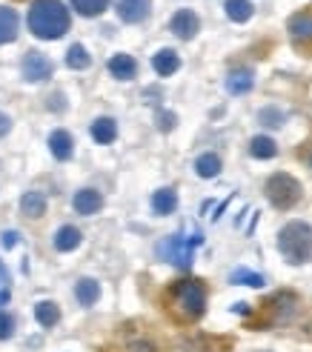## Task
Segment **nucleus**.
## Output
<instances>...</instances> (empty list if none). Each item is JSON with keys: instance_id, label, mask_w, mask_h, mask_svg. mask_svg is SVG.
Here are the masks:
<instances>
[{"instance_id": "1", "label": "nucleus", "mask_w": 312, "mask_h": 352, "mask_svg": "<svg viewBox=\"0 0 312 352\" xmlns=\"http://www.w3.org/2000/svg\"><path fill=\"white\" fill-rule=\"evenodd\" d=\"M164 307L175 324H195L206 309V284L201 278L172 280L164 292Z\"/></svg>"}, {"instance_id": "2", "label": "nucleus", "mask_w": 312, "mask_h": 352, "mask_svg": "<svg viewBox=\"0 0 312 352\" xmlns=\"http://www.w3.org/2000/svg\"><path fill=\"white\" fill-rule=\"evenodd\" d=\"M298 312H301V298L292 289H278L249 312L247 329H278L296 321Z\"/></svg>"}, {"instance_id": "3", "label": "nucleus", "mask_w": 312, "mask_h": 352, "mask_svg": "<svg viewBox=\"0 0 312 352\" xmlns=\"http://www.w3.org/2000/svg\"><path fill=\"white\" fill-rule=\"evenodd\" d=\"M69 9L60 0H34L29 9V29L41 41H58L69 32Z\"/></svg>"}, {"instance_id": "4", "label": "nucleus", "mask_w": 312, "mask_h": 352, "mask_svg": "<svg viewBox=\"0 0 312 352\" xmlns=\"http://www.w3.org/2000/svg\"><path fill=\"white\" fill-rule=\"evenodd\" d=\"M278 252L287 263L298 267L312 258V223L307 221H289L278 232Z\"/></svg>"}, {"instance_id": "5", "label": "nucleus", "mask_w": 312, "mask_h": 352, "mask_svg": "<svg viewBox=\"0 0 312 352\" xmlns=\"http://www.w3.org/2000/svg\"><path fill=\"white\" fill-rule=\"evenodd\" d=\"M203 243V238L195 232L192 238H183V235H169L164 238L158 246H155V252H158L161 261L172 263V267H178V270H189L192 267V261H195V250Z\"/></svg>"}, {"instance_id": "6", "label": "nucleus", "mask_w": 312, "mask_h": 352, "mask_svg": "<svg viewBox=\"0 0 312 352\" xmlns=\"http://www.w3.org/2000/svg\"><path fill=\"white\" fill-rule=\"evenodd\" d=\"M264 195H267V201L275 209H284V212H287V209H292L301 201L304 189H301V184L296 178H292V175L275 172V175H269L267 184H264Z\"/></svg>"}, {"instance_id": "7", "label": "nucleus", "mask_w": 312, "mask_h": 352, "mask_svg": "<svg viewBox=\"0 0 312 352\" xmlns=\"http://www.w3.org/2000/svg\"><path fill=\"white\" fill-rule=\"evenodd\" d=\"M287 32H289L292 43H296V49L312 52V6L292 14L289 23H287Z\"/></svg>"}, {"instance_id": "8", "label": "nucleus", "mask_w": 312, "mask_h": 352, "mask_svg": "<svg viewBox=\"0 0 312 352\" xmlns=\"http://www.w3.org/2000/svg\"><path fill=\"white\" fill-rule=\"evenodd\" d=\"M21 69H23V78L29 83H41V80H49L52 78V69H55V66H52V60L43 55V52L32 49V52H26V55H23Z\"/></svg>"}, {"instance_id": "9", "label": "nucleus", "mask_w": 312, "mask_h": 352, "mask_svg": "<svg viewBox=\"0 0 312 352\" xmlns=\"http://www.w3.org/2000/svg\"><path fill=\"white\" fill-rule=\"evenodd\" d=\"M198 29H201V21L192 9H181V12L172 14V21H169V32L181 41H192L198 34Z\"/></svg>"}, {"instance_id": "10", "label": "nucleus", "mask_w": 312, "mask_h": 352, "mask_svg": "<svg viewBox=\"0 0 312 352\" xmlns=\"http://www.w3.org/2000/svg\"><path fill=\"white\" fill-rule=\"evenodd\" d=\"M152 12V0H118V17L124 23H144Z\"/></svg>"}, {"instance_id": "11", "label": "nucleus", "mask_w": 312, "mask_h": 352, "mask_svg": "<svg viewBox=\"0 0 312 352\" xmlns=\"http://www.w3.org/2000/svg\"><path fill=\"white\" fill-rule=\"evenodd\" d=\"M72 206H75L78 215H95V212H100V206H103V195L98 189H80L75 195V201H72Z\"/></svg>"}, {"instance_id": "12", "label": "nucleus", "mask_w": 312, "mask_h": 352, "mask_svg": "<svg viewBox=\"0 0 312 352\" xmlns=\"http://www.w3.org/2000/svg\"><path fill=\"white\" fill-rule=\"evenodd\" d=\"M49 149H52V155H55L58 161H69V157L75 155V140L66 129H55L49 135Z\"/></svg>"}, {"instance_id": "13", "label": "nucleus", "mask_w": 312, "mask_h": 352, "mask_svg": "<svg viewBox=\"0 0 312 352\" xmlns=\"http://www.w3.org/2000/svg\"><path fill=\"white\" fill-rule=\"evenodd\" d=\"M152 69H155V72H158L161 78L175 75L178 69H181V58H178V52H175V49H161L158 55L152 58Z\"/></svg>"}, {"instance_id": "14", "label": "nucleus", "mask_w": 312, "mask_h": 352, "mask_svg": "<svg viewBox=\"0 0 312 352\" xmlns=\"http://www.w3.org/2000/svg\"><path fill=\"white\" fill-rule=\"evenodd\" d=\"M107 66H109L112 78H118V80H132L137 75V60L132 55H112Z\"/></svg>"}, {"instance_id": "15", "label": "nucleus", "mask_w": 312, "mask_h": 352, "mask_svg": "<svg viewBox=\"0 0 312 352\" xmlns=\"http://www.w3.org/2000/svg\"><path fill=\"white\" fill-rule=\"evenodd\" d=\"M80 241H83V232L78 230V226L66 223V226H60V230L55 232V250L58 252H72V250H78V246H80Z\"/></svg>"}, {"instance_id": "16", "label": "nucleus", "mask_w": 312, "mask_h": 352, "mask_svg": "<svg viewBox=\"0 0 312 352\" xmlns=\"http://www.w3.org/2000/svg\"><path fill=\"white\" fill-rule=\"evenodd\" d=\"M152 209H155V215H172L178 209V192L172 186L158 189L152 195Z\"/></svg>"}, {"instance_id": "17", "label": "nucleus", "mask_w": 312, "mask_h": 352, "mask_svg": "<svg viewBox=\"0 0 312 352\" xmlns=\"http://www.w3.org/2000/svg\"><path fill=\"white\" fill-rule=\"evenodd\" d=\"M255 86V75L249 69H232L230 78H227V92L230 95H247Z\"/></svg>"}, {"instance_id": "18", "label": "nucleus", "mask_w": 312, "mask_h": 352, "mask_svg": "<svg viewBox=\"0 0 312 352\" xmlns=\"http://www.w3.org/2000/svg\"><path fill=\"white\" fill-rule=\"evenodd\" d=\"M21 212L32 221H38L46 215V195L43 192H26V195L21 198Z\"/></svg>"}, {"instance_id": "19", "label": "nucleus", "mask_w": 312, "mask_h": 352, "mask_svg": "<svg viewBox=\"0 0 312 352\" xmlns=\"http://www.w3.org/2000/svg\"><path fill=\"white\" fill-rule=\"evenodd\" d=\"M75 298L80 307H95V301L100 298V284L95 278H80L75 284Z\"/></svg>"}, {"instance_id": "20", "label": "nucleus", "mask_w": 312, "mask_h": 352, "mask_svg": "<svg viewBox=\"0 0 312 352\" xmlns=\"http://www.w3.org/2000/svg\"><path fill=\"white\" fill-rule=\"evenodd\" d=\"M17 26H21L17 14L12 9H6V6H0V46L12 43L17 38Z\"/></svg>"}, {"instance_id": "21", "label": "nucleus", "mask_w": 312, "mask_h": 352, "mask_svg": "<svg viewBox=\"0 0 312 352\" xmlns=\"http://www.w3.org/2000/svg\"><path fill=\"white\" fill-rule=\"evenodd\" d=\"M249 155L258 157V161H269V157L278 155V144L267 135H258V138L249 140Z\"/></svg>"}, {"instance_id": "22", "label": "nucleus", "mask_w": 312, "mask_h": 352, "mask_svg": "<svg viewBox=\"0 0 312 352\" xmlns=\"http://www.w3.org/2000/svg\"><path fill=\"white\" fill-rule=\"evenodd\" d=\"M92 138L98 140V144H112V140L118 138V123L112 118H98L92 126H89Z\"/></svg>"}, {"instance_id": "23", "label": "nucleus", "mask_w": 312, "mask_h": 352, "mask_svg": "<svg viewBox=\"0 0 312 352\" xmlns=\"http://www.w3.org/2000/svg\"><path fill=\"white\" fill-rule=\"evenodd\" d=\"M34 318H38L41 327L52 329L58 321H60V307L55 301H41V304H34Z\"/></svg>"}, {"instance_id": "24", "label": "nucleus", "mask_w": 312, "mask_h": 352, "mask_svg": "<svg viewBox=\"0 0 312 352\" xmlns=\"http://www.w3.org/2000/svg\"><path fill=\"white\" fill-rule=\"evenodd\" d=\"M230 346H232L230 338H206V336L195 338L192 344H186L189 352H227Z\"/></svg>"}, {"instance_id": "25", "label": "nucleus", "mask_w": 312, "mask_h": 352, "mask_svg": "<svg viewBox=\"0 0 312 352\" xmlns=\"http://www.w3.org/2000/svg\"><path fill=\"white\" fill-rule=\"evenodd\" d=\"M227 17L232 23H247L249 17H252V12H255V6L249 3V0H227Z\"/></svg>"}, {"instance_id": "26", "label": "nucleus", "mask_w": 312, "mask_h": 352, "mask_svg": "<svg viewBox=\"0 0 312 352\" xmlns=\"http://www.w3.org/2000/svg\"><path fill=\"white\" fill-rule=\"evenodd\" d=\"M195 172L201 175V178H218V175H221V157L215 152L201 155L195 161Z\"/></svg>"}, {"instance_id": "27", "label": "nucleus", "mask_w": 312, "mask_h": 352, "mask_svg": "<svg viewBox=\"0 0 312 352\" xmlns=\"http://www.w3.org/2000/svg\"><path fill=\"white\" fill-rule=\"evenodd\" d=\"M66 66L69 69H89L92 66V58H89V52H86V46L80 43H72L66 52Z\"/></svg>"}, {"instance_id": "28", "label": "nucleus", "mask_w": 312, "mask_h": 352, "mask_svg": "<svg viewBox=\"0 0 312 352\" xmlns=\"http://www.w3.org/2000/svg\"><path fill=\"white\" fill-rule=\"evenodd\" d=\"M72 9L83 17H98L109 9V0H72Z\"/></svg>"}, {"instance_id": "29", "label": "nucleus", "mask_w": 312, "mask_h": 352, "mask_svg": "<svg viewBox=\"0 0 312 352\" xmlns=\"http://www.w3.org/2000/svg\"><path fill=\"white\" fill-rule=\"evenodd\" d=\"M230 280H232V284H241V287H255V289L267 284V280H264V275L249 272V270H244V267H241V270H235V272L230 275Z\"/></svg>"}, {"instance_id": "30", "label": "nucleus", "mask_w": 312, "mask_h": 352, "mask_svg": "<svg viewBox=\"0 0 312 352\" xmlns=\"http://www.w3.org/2000/svg\"><path fill=\"white\" fill-rule=\"evenodd\" d=\"M258 120L264 123V126H269V129H278V126H284V112H278L275 107H267V109H261L258 112Z\"/></svg>"}, {"instance_id": "31", "label": "nucleus", "mask_w": 312, "mask_h": 352, "mask_svg": "<svg viewBox=\"0 0 312 352\" xmlns=\"http://www.w3.org/2000/svg\"><path fill=\"white\" fill-rule=\"evenodd\" d=\"M14 336V318L9 312L0 309V341H9Z\"/></svg>"}, {"instance_id": "32", "label": "nucleus", "mask_w": 312, "mask_h": 352, "mask_svg": "<svg viewBox=\"0 0 312 352\" xmlns=\"http://www.w3.org/2000/svg\"><path fill=\"white\" fill-rule=\"evenodd\" d=\"M175 123H178L175 112H158V129L161 132H172L175 129Z\"/></svg>"}, {"instance_id": "33", "label": "nucleus", "mask_w": 312, "mask_h": 352, "mask_svg": "<svg viewBox=\"0 0 312 352\" xmlns=\"http://www.w3.org/2000/svg\"><path fill=\"white\" fill-rule=\"evenodd\" d=\"M17 241H21V235H17L14 230L3 232V238H0V243H3V250H12V246H17Z\"/></svg>"}, {"instance_id": "34", "label": "nucleus", "mask_w": 312, "mask_h": 352, "mask_svg": "<svg viewBox=\"0 0 312 352\" xmlns=\"http://www.w3.org/2000/svg\"><path fill=\"white\" fill-rule=\"evenodd\" d=\"M9 129H12V120H9L3 112H0V138H3V135H9Z\"/></svg>"}, {"instance_id": "35", "label": "nucleus", "mask_w": 312, "mask_h": 352, "mask_svg": "<svg viewBox=\"0 0 312 352\" xmlns=\"http://www.w3.org/2000/svg\"><path fill=\"white\" fill-rule=\"evenodd\" d=\"M298 155H301V161H307V164L312 166V144H304V149H301Z\"/></svg>"}, {"instance_id": "36", "label": "nucleus", "mask_w": 312, "mask_h": 352, "mask_svg": "<svg viewBox=\"0 0 312 352\" xmlns=\"http://www.w3.org/2000/svg\"><path fill=\"white\" fill-rule=\"evenodd\" d=\"M9 280H12V278H9V270H6V263L0 261V287H6Z\"/></svg>"}, {"instance_id": "37", "label": "nucleus", "mask_w": 312, "mask_h": 352, "mask_svg": "<svg viewBox=\"0 0 312 352\" xmlns=\"http://www.w3.org/2000/svg\"><path fill=\"white\" fill-rule=\"evenodd\" d=\"M9 298H12L9 287H0V307H3V304H9Z\"/></svg>"}, {"instance_id": "38", "label": "nucleus", "mask_w": 312, "mask_h": 352, "mask_svg": "<svg viewBox=\"0 0 312 352\" xmlns=\"http://www.w3.org/2000/svg\"><path fill=\"white\" fill-rule=\"evenodd\" d=\"M261 352H264V349H261Z\"/></svg>"}]
</instances>
